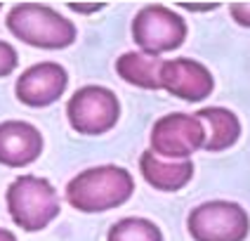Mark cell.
<instances>
[{"instance_id":"cell-1","label":"cell","mask_w":250,"mask_h":241,"mask_svg":"<svg viewBox=\"0 0 250 241\" xmlns=\"http://www.w3.org/2000/svg\"><path fill=\"white\" fill-rule=\"evenodd\" d=\"M135 192V180L123 166H92L66 184V201L81 213H104L123 206Z\"/></svg>"},{"instance_id":"cell-2","label":"cell","mask_w":250,"mask_h":241,"mask_svg":"<svg viewBox=\"0 0 250 241\" xmlns=\"http://www.w3.org/2000/svg\"><path fill=\"white\" fill-rule=\"evenodd\" d=\"M5 24L17 41L41 50H64L76 41V26L64 14L41 5L19 2L7 12Z\"/></svg>"},{"instance_id":"cell-3","label":"cell","mask_w":250,"mask_h":241,"mask_svg":"<svg viewBox=\"0 0 250 241\" xmlns=\"http://www.w3.org/2000/svg\"><path fill=\"white\" fill-rule=\"evenodd\" d=\"M7 213L24 232H41L59 215V197L55 184L45 177L21 175L7 187Z\"/></svg>"},{"instance_id":"cell-4","label":"cell","mask_w":250,"mask_h":241,"mask_svg":"<svg viewBox=\"0 0 250 241\" xmlns=\"http://www.w3.org/2000/svg\"><path fill=\"white\" fill-rule=\"evenodd\" d=\"M187 229L194 241H246L250 234V218L236 201L212 198L191 208Z\"/></svg>"},{"instance_id":"cell-5","label":"cell","mask_w":250,"mask_h":241,"mask_svg":"<svg viewBox=\"0 0 250 241\" xmlns=\"http://www.w3.org/2000/svg\"><path fill=\"white\" fill-rule=\"evenodd\" d=\"M132 41L144 55L172 52L187 41V22L166 5H144L132 19Z\"/></svg>"},{"instance_id":"cell-6","label":"cell","mask_w":250,"mask_h":241,"mask_svg":"<svg viewBox=\"0 0 250 241\" xmlns=\"http://www.w3.org/2000/svg\"><path fill=\"white\" fill-rule=\"evenodd\" d=\"M66 118L81 135H104L121 118V102L104 85H83L71 95Z\"/></svg>"},{"instance_id":"cell-7","label":"cell","mask_w":250,"mask_h":241,"mask_svg":"<svg viewBox=\"0 0 250 241\" xmlns=\"http://www.w3.org/2000/svg\"><path fill=\"white\" fill-rule=\"evenodd\" d=\"M151 149L156 156L167 161H187L203 149L206 144V128L196 118V113L172 111L161 116L151 128Z\"/></svg>"},{"instance_id":"cell-8","label":"cell","mask_w":250,"mask_h":241,"mask_svg":"<svg viewBox=\"0 0 250 241\" xmlns=\"http://www.w3.org/2000/svg\"><path fill=\"white\" fill-rule=\"evenodd\" d=\"M161 88L167 90L172 97L198 104L212 95L215 78L206 64L189 57H175L163 62L161 66Z\"/></svg>"},{"instance_id":"cell-9","label":"cell","mask_w":250,"mask_h":241,"mask_svg":"<svg viewBox=\"0 0 250 241\" xmlns=\"http://www.w3.org/2000/svg\"><path fill=\"white\" fill-rule=\"evenodd\" d=\"M69 85V73L62 64L57 62H41L28 66L14 85V95L21 104L33 107V109H42L55 104L57 99L64 95Z\"/></svg>"},{"instance_id":"cell-10","label":"cell","mask_w":250,"mask_h":241,"mask_svg":"<svg viewBox=\"0 0 250 241\" xmlns=\"http://www.w3.org/2000/svg\"><path fill=\"white\" fill-rule=\"evenodd\" d=\"M42 154V135L26 121L0 123V163L7 168H24Z\"/></svg>"},{"instance_id":"cell-11","label":"cell","mask_w":250,"mask_h":241,"mask_svg":"<svg viewBox=\"0 0 250 241\" xmlns=\"http://www.w3.org/2000/svg\"><path fill=\"white\" fill-rule=\"evenodd\" d=\"M139 170L146 184H151L158 192H180L184 189L189 180L194 177V161H167L156 156L151 149L142 152L139 156Z\"/></svg>"},{"instance_id":"cell-12","label":"cell","mask_w":250,"mask_h":241,"mask_svg":"<svg viewBox=\"0 0 250 241\" xmlns=\"http://www.w3.org/2000/svg\"><path fill=\"white\" fill-rule=\"evenodd\" d=\"M196 118L203 123V128H208L203 144L206 152H224L241 137V121L227 107H203L196 111Z\"/></svg>"},{"instance_id":"cell-13","label":"cell","mask_w":250,"mask_h":241,"mask_svg":"<svg viewBox=\"0 0 250 241\" xmlns=\"http://www.w3.org/2000/svg\"><path fill=\"white\" fill-rule=\"evenodd\" d=\"M161 66L163 62L158 57L144 55L139 50L125 52L116 59V71L125 83L144 88V90H158L161 88Z\"/></svg>"},{"instance_id":"cell-14","label":"cell","mask_w":250,"mask_h":241,"mask_svg":"<svg viewBox=\"0 0 250 241\" xmlns=\"http://www.w3.org/2000/svg\"><path fill=\"white\" fill-rule=\"evenodd\" d=\"M106 241H163V232L146 218H123L111 225Z\"/></svg>"},{"instance_id":"cell-15","label":"cell","mask_w":250,"mask_h":241,"mask_svg":"<svg viewBox=\"0 0 250 241\" xmlns=\"http://www.w3.org/2000/svg\"><path fill=\"white\" fill-rule=\"evenodd\" d=\"M17 64H19V55H17V50H14L10 43L0 41V78L10 76V73L17 69Z\"/></svg>"},{"instance_id":"cell-16","label":"cell","mask_w":250,"mask_h":241,"mask_svg":"<svg viewBox=\"0 0 250 241\" xmlns=\"http://www.w3.org/2000/svg\"><path fill=\"white\" fill-rule=\"evenodd\" d=\"M229 14L238 26L250 28V2H231L229 5Z\"/></svg>"},{"instance_id":"cell-17","label":"cell","mask_w":250,"mask_h":241,"mask_svg":"<svg viewBox=\"0 0 250 241\" xmlns=\"http://www.w3.org/2000/svg\"><path fill=\"white\" fill-rule=\"evenodd\" d=\"M180 7L191 10V12H210V10H217L220 5H217V2H206V5H203V2H201V5H198V2H180Z\"/></svg>"},{"instance_id":"cell-18","label":"cell","mask_w":250,"mask_h":241,"mask_svg":"<svg viewBox=\"0 0 250 241\" xmlns=\"http://www.w3.org/2000/svg\"><path fill=\"white\" fill-rule=\"evenodd\" d=\"M71 10H76V12H97V10H102L104 7V2H95V5H81V2H71L69 5Z\"/></svg>"},{"instance_id":"cell-19","label":"cell","mask_w":250,"mask_h":241,"mask_svg":"<svg viewBox=\"0 0 250 241\" xmlns=\"http://www.w3.org/2000/svg\"><path fill=\"white\" fill-rule=\"evenodd\" d=\"M0 241H17V237H14L10 229H5V227H0Z\"/></svg>"},{"instance_id":"cell-20","label":"cell","mask_w":250,"mask_h":241,"mask_svg":"<svg viewBox=\"0 0 250 241\" xmlns=\"http://www.w3.org/2000/svg\"><path fill=\"white\" fill-rule=\"evenodd\" d=\"M0 10H2V5H0Z\"/></svg>"}]
</instances>
